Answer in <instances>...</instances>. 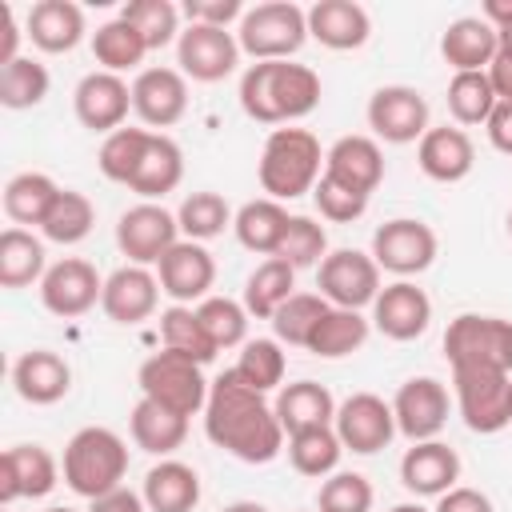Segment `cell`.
Instances as JSON below:
<instances>
[{
	"label": "cell",
	"instance_id": "obj_1",
	"mask_svg": "<svg viewBox=\"0 0 512 512\" xmlns=\"http://www.w3.org/2000/svg\"><path fill=\"white\" fill-rule=\"evenodd\" d=\"M204 436L244 464H268L284 448V428L276 420V408L264 400V392L244 384L236 368L220 372L208 388Z\"/></svg>",
	"mask_w": 512,
	"mask_h": 512
},
{
	"label": "cell",
	"instance_id": "obj_2",
	"mask_svg": "<svg viewBox=\"0 0 512 512\" xmlns=\"http://www.w3.org/2000/svg\"><path fill=\"white\" fill-rule=\"evenodd\" d=\"M320 76L308 64L260 60L240 76V108L256 124H292L316 112Z\"/></svg>",
	"mask_w": 512,
	"mask_h": 512
},
{
	"label": "cell",
	"instance_id": "obj_3",
	"mask_svg": "<svg viewBox=\"0 0 512 512\" xmlns=\"http://www.w3.org/2000/svg\"><path fill=\"white\" fill-rule=\"evenodd\" d=\"M260 188L268 192V200H296L304 192L316 188V180L324 176V152L320 140L308 128H272L256 164Z\"/></svg>",
	"mask_w": 512,
	"mask_h": 512
},
{
	"label": "cell",
	"instance_id": "obj_4",
	"mask_svg": "<svg viewBox=\"0 0 512 512\" xmlns=\"http://www.w3.org/2000/svg\"><path fill=\"white\" fill-rule=\"evenodd\" d=\"M60 468H64V484L76 496L96 500V496L120 488V480L128 472V444L112 428L88 424L64 444V464Z\"/></svg>",
	"mask_w": 512,
	"mask_h": 512
},
{
	"label": "cell",
	"instance_id": "obj_5",
	"mask_svg": "<svg viewBox=\"0 0 512 512\" xmlns=\"http://www.w3.org/2000/svg\"><path fill=\"white\" fill-rule=\"evenodd\" d=\"M136 384H140V396L156 400L160 408H168V412H176L184 420L196 416V412H204L208 388H212L204 380V364L192 360V356H184V352H172V348L152 352L140 364Z\"/></svg>",
	"mask_w": 512,
	"mask_h": 512
},
{
	"label": "cell",
	"instance_id": "obj_6",
	"mask_svg": "<svg viewBox=\"0 0 512 512\" xmlns=\"http://www.w3.org/2000/svg\"><path fill=\"white\" fill-rule=\"evenodd\" d=\"M444 356H448L452 372H460V368L512 372V320L460 312L456 320H448Z\"/></svg>",
	"mask_w": 512,
	"mask_h": 512
},
{
	"label": "cell",
	"instance_id": "obj_7",
	"mask_svg": "<svg viewBox=\"0 0 512 512\" xmlns=\"http://www.w3.org/2000/svg\"><path fill=\"white\" fill-rule=\"evenodd\" d=\"M236 40H240V52L252 56L256 64L260 60H288L308 40V12L292 0H264V4L244 12Z\"/></svg>",
	"mask_w": 512,
	"mask_h": 512
},
{
	"label": "cell",
	"instance_id": "obj_8",
	"mask_svg": "<svg viewBox=\"0 0 512 512\" xmlns=\"http://www.w3.org/2000/svg\"><path fill=\"white\" fill-rule=\"evenodd\" d=\"M452 388H456V408L472 432L492 436L512 424V372L460 368L452 372Z\"/></svg>",
	"mask_w": 512,
	"mask_h": 512
},
{
	"label": "cell",
	"instance_id": "obj_9",
	"mask_svg": "<svg viewBox=\"0 0 512 512\" xmlns=\"http://www.w3.org/2000/svg\"><path fill=\"white\" fill-rule=\"evenodd\" d=\"M436 252H440L436 232L424 220H412V216L384 220L372 232V260L380 264V272H392L400 280L428 272L432 260H436Z\"/></svg>",
	"mask_w": 512,
	"mask_h": 512
},
{
	"label": "cell",
	"instance_id": "obj_10",
	"mask_svg": "<svg viewBox=\"0 0 512 512\" xmlns=\"http://www.w3.org/2000/svg\"><path fill=\"white\" fill-rule=\"evenodd\" d=\"M316 284L332 308H356L360 312L364 304H376V296H380V264L372 260V252L336 248L320 260Z\"/></svg>",
	"mask_w": 512,
	"mask_h": 512
},
{
	"label": "cell",
	"instance_id": "obj_11",
	"mask_svg": "<svg viewBox=\"0 0 512 512\" xmlns=\"http://www.w3.org/2000/svg\"><path fill=\"white\" fill-rule=\"evenodd\" d=\"M368 128L384 144H420L428 124V100L412 84H384L368 96Z\"/></svg>",
	"mask_w": 512,
	"mask_h": 512
},
{
	"label": "cell",
	"instance_id": "obj_12",
	"mask_svg": "<svg viewBox=\"0 0 512 512\" xmlns=\"http://www.w3.org/2000/svg\"><path fill=\"white\" fill-rule=\"evenodd\" d=\"M180 240V224L176 212H168L164 204H132L128 212H120L116 220V248L128 256V264H160V256Z\"/></svg>",
	"mask_w": 512,
	"mask_h": 512
},
{
	"label": "cell",
	"instance_id": "obj_13",
	"mask_svg": "<svg viewBox=\"0 0 512 512\" xmlns=\"http://www.w3.org/2000/svg\"><path fill=\"white\" fill-rule=\"evenodd\" d=\"M176 64L184 76L196 84H216L236 72L240 64V40L228 28H208V24H188L176 40Z\"/></svg>",
	"mask_w": 512,
	"mask_h": 512
},
{
	"label": "cell",
	"instance_id": "obj_14",
	"mask_svg": "<svg viewBox=\"0 0 512 512\" xmlns=\"http://www.w3.org/2000/svg\"><path fill=\"white\" fill-rule=\"evenodd\" d=\"M100 296H104V280H100L96 264H88L80 256L56 260L40 280V304L60 320H76V316L92 312L100 304Z\"/></svg>",
	"mask_w": 512,
	"mask_h": 512
},
{
	"label": "cell",
	"instance_id": "obj_15",
	"mask_svg": "<svg viewBox=\"0 0 512 512\" xmlns=\"http://www.w3.org/2000/svg\"><path fill=\"white\" fill-rule=\"evenodd\" d=\"M332 428H336L344 452L372 456V452H380V448L392 444L396 416H392V404H384L376 392H352L344 404H336Z\"/></svg>",
	"mask_w": 512,
	"mask_h": 512
},
{
	"label": "cell",
	"instance_id": "obj_16",
	"mask_svg": "<svg viewBox=\"0 0 512 512\" xmlns=\"http://www.w3.org/2000/svg\"><path fill=\"white\" fill-rule=\"evenodd\" d=\"M392 416H396V432L408 436L412 444L436 440L440 428L448 424V388L436 376H412L396 388Z\"/></svg>",
	"mask_w": 512,
	"mask_h": 512
},
{
	"label": "cell",
	"instance_id": "obj_17",
	"mask_svg": "<svg viewBox=\"0 0 512 512\" xmlns=\"http://www.w3.org/2000/svg\"><path fill=\"white\" fill-rule=\"evenodd\" d=\"M72 108H76V120H80L84 128L112 136L116 128H124V120H128V112H132V84H128L124 76H116V72L96 68V72H88V76L76 84Z\"/></svg>",
	"mask_w": 512,
	"mask_h": 512
},
{
	"label": "cell",
	"instance_id": "obj_18",
	"mask_svg": "<svg viewBox=\"0 0 512 512\" xmlns=\"http://www.w3.org/2000/svg\"><path fill=\"white\" fill-rule=\"evenodd\" d=\"M156 280L160 292L172 296V304H192V300H208V288L216 284V260L204 244L196 240H176L160 264H156Z\"/></svg>",
	"mask_w": 512,
	"mask_h": 512
},
{
	"label": "cell",
	"instance_id": "obj_19",
	"mask_svg": "<svg viewBox=\"0 0 512 512\" xmlns=\"http://www.w3.org/2000/svg\"><path fill=\"white\" fill-rule=\"evenodd\" d=\"M432 324V300L424 288H416L412 280H396L384 284L376 304H372V328L396 344H408L416 336H424Z\"/></svg>",
	"mask_w": 512,
	"mask_h": 512
},
{
	"label": "cell",
	"instance_id": "obj_20",
	"mask_svg": "<svg viewBox=\"0 0 512 512\" xmlns=\"http://www.w3.org/2000/svg\"><path fill=\"white\" fill-rule=\"evenodd\" d=\"M132 112L148 128H172L188 112V76L180 68H140L132 80Z\"/></svg>",
	"mask_w": 512,
	"mask_h": 512
},
{
	"label": "cell",
	"instance_id": "obj_21",
	"mask_svg": "<svg viewBox=\"0 0 512 512\" xmlns=\"http://www.w3.org/2000/svg\"><path fill=\"white\" fill-rule=\"evenodd\" d=\"M60 468L52 460L48 448L40 444H12L0 456V504H16V500H40L56 488Z\"/></svg>",
	"mask_w": 512,
	"mask_h": 512
},
{
	"label": "cell",
	"instance_id": "obj_22",
	"mask_svg": "<svg viewBox=\"0 0 512 512\" xmlns=\"http://www.w3.org/2000/svg\"><path fill=\"white\" fill-rule=\"evenodd\" d=\"M324 176L360 192V196H372L384 180V152H380V140L376 136H340L328 152H324Z\"/></svg>",
	"mask_w": 512,
	"mask_h": 512
},
{
	"label": "cell",
	"instance_id": "obj_23",
	"mask_svg": "<svg viewBox=\"0 0 512 512\" xmlns=\"http://www.w3.org/2000/svg\"><path fill=\"white\" fill-rule=\"evenodd\" d=\"M156 304H160V280L140 264H124L104 280L100 308L112 324H140L156 312Z\"/></svg>",
	"mask_w": 512,
	"mask_h": 512
},
{
	"label": "cell",
	"instance_id": "obj_24",
	"mask_svg": "<svg viewBox=\"0 0 512 512\" xmlns=\"http://www.w3.org/2000/svg\"><path fill=\"white\" fill-rule=\"evenodd\" d=\"M460 480V456L444 440H420L400 456V484L412 496H444Z\"/></svg>",
	"mask_w": 512,
	"mask_h": 512
},
{
	"label": "cell",
	"instance_id": "obj_25",
	"mask_svg": "<svg viewBox=\"0 0 512 512\" xmlns=\"http://www.w3.org/2000/svg\"><path fill=\"white\" fill-rule=\"evenodd\" d=\"M308 36L332 52H352L372 36V16L356 0H316L308 8Z\"/></svg>",
	"mask_w": 512,
	"mask_h": 512
},
{
	"label": "cell",
	"instance_id": "obj_26",
	"mask_svg": "<svg viewBox=\"0 0 512 512\" xmlns=\"http://www.w3.org/2000/svg\"><path fill=\"white\" fill-rule=\"evenodd\" d=\"M416 160H420V172L436 184H456L472 172L476 164V148H472V136L464 128H428L416 144Z\"/></svg>",
	"mask_w": 512,
	"mask_h": 512
},
{
	"label": "cell",
	"instance_id": "obj_27",
	"mask_svg": "<svg viewBox=\"0 0 512 512\" xmlns=\"http://www.w3.org/2000/svg\"><path fill=\"white\" fill-rule=\"evenodd\" d=\"M12 388L28 404H56L72 388V368L52 348H32L12 364Z\"/></svg>",
	"mask_w": 512,
	"mask_h": 512
},
{
	"label": "cell",
	"instance_id": "obj_28",
	"mask_svg": "<svg viewBox=\"0 0 512 512\" xmlns=\"http://www.w3.org/2000/svg\"><path fill=\"white\" fill-rule=\"evenodd\" d=\"M24 36L40 52H72L84 40V8L72 0H36L24 20Z\"/></svg>",
	"mask_w": 512,
	"mask_h": 512
},
{
	"label": "cell",
	"instance_id": "obj_29",
	"mask_svg": "<svg viewBox=\"0 0 512 512\" xmlns=\"http://www.w3.org/2000/svg\"><path fill=\"white\" fill-rule=\"evenodd\" d=\"M496 48H500V36L484 16H460L440 36V56L456 72H484Z\"/></svg>",
	"mask_w": 512,
	"mask_h": 512
},
{
	"label": "cell",
	"instance_id": "obj_30",
	"mask_svg": "<svg viewBox=\"0 0 512 512\" xmlns=\"http://www.w3.org/2000/svg\"><path fill=\"white\" fill-rule=\"evenodd\" d=\"M180 180H184V152H180V144H176L172 136H164V132H152V140H148V148H144V160H140V168L132 172L128 188H132L136 196H144V200L156 204V200H164L168 192H176Z\"/></svg>",
	"mask_w": 512,
	"mask_h": 512
},
{
	"label": "cell",
	"instance_id": "obj_31",
	"mask_svg": "<svg viewBox=\"0 0 512 512\" xmlns=\"http://www.w3.org/2000/svg\"><path fill=\"white\" fill-rule=\"evenodd\" d=\"M140 496L148 512H192L200 504V476L184 460H160L148 468Z\"/></svg>",
	"mask_w": 512,
	"mask_h": 512
},
{
	"label": "cell",
	"instance_id": "obj_32",
	"mask_svg": "<svg viewBox=\"0 0 512 512\" xmlns=\"http://www.w3.org/2000/svg\"><path fill=\"white\" fill-rule=\"evenodd\" d=\"M276 420L284 428V436L292 432H304V428H324L336 420V400L324 384L316 380H296V384H284L276 392Z\"/></svg>",
	"mask_w": 512,
	"mask_h": 512
},
{
	"label": "cell",
	"instance_id": "obj_33",
	"mask_svg": "<svg viewBox=\"0 0 512 512\" xmlns=\"http://www.w3.org/2000/svg\"><path fill=\"white\" fill-rule=\"evenodd\" d=\"M288 220H292V216L284 212V204H280V200H268V196H260V200H248V204H240V212H236L232 228H236V240H240L248 252H260V256H276V252H280V244H284Z\"/></svg>",
	"mask_w": 512,
	"mask_h": 512
},
{
	"label": "cell",
	"instance_id": "obj_34",
	"mask_svg": "<svg viewBox=\"0 0 512 512\" xmlns=\"http://www.w3.org/2000/svg\"><path fill=\"white\" fill-rule=\"evenodd\" d=\"M128 432H132L136 448H144L152 456H172L184 444V436H188V420L168 412V408H160L156 400L140 396L132 416H128Z\"/></svg>",
	"mask_w": 512,
	"mask_h": 512
},
{
	"label": "cell",
	"instance_id": "obj_35",
	"mask_svg": "<svg viewBox=\"0 0 512 512\" xmlns=\"http://www.w3.org/2000/svg\"><path fill=\"white\" fill-rule=\"evenodd\" d=\"M368 332H372V320H364L356 308H328L320 316L316 332L308 336V352L324 356V360H340V356L360 352Z\"/></svg>",
	"mask_w": 512,
	"mask_h": 512
},
{
	"label": "cell",
	"instance_id": "obj_36",
	"mask_svg": "<svg viewBox=\"0 0 512 512\" xmlns=\"http://www.w3.org/2000/svg\"><path fill=\"white\" fill-rule=\"evenodd\" d=\"M296 292V268L284 264L280 256H268L264 264H256L244 280V308L256 320H272L276 308Z\"/></svg>",
	"mask_w": 512,
	"mask_h": 512
},
{
	"label": "cell",
	"instance_id": "obj_37",
	"mask_svg": "<svg viewBox=\"0 0 512 512\" xmlns=\"http://www.w3.org/2000/svg\"><path fill=\"white\" fill-rule=\"evenodd\" d=\"M56 196H60V184L52 176H44V172H20V176H12L4 184V212H8V220H16V228L20 224L40 228L48 220Z\"/></svg>",
	"mask_w": 512,
	"mask_h": 512
},
{
	"label": "cell",
	"instance_id": "obj_38",
	"mask_svg": "<svg viewBox=\"0 0 512 512\" xmlns=\"http://www.w3.org/2000/svg\"><path fill=\"white\" fill-rule=\"evenodd\" d=\"M48 264H44V244L24 232V228H4L0 232V284L4 288H28L36 280H44Z\"/></svg>",
	"mask_w": 512,
	"mask_h": 512
},
{
	"label": "cell",
	"instance_id": "obj_39",
	"mask_svg": "<svg viewBox=\"0 0 512 512\" xmlns=\"http://www.w3.org/2000/svg\"><path fill=\"white\" fill-rule=\"evenodd\" d=\"M152 48L144 44V36L128 24V20H108V24H100L96 32H92V56H96V64L104 68V72H132V68H140L144 64V56H148Z\"/></svg>",
	"mask_w": 512,
	"mask_h": 512
},
{
	"label": "cell",
	"instance_id": "obj_40",
	"mask_svg": "<svg viewBox=\"0 0 512 512\" xmlns=\"http://www.w3.org/2000/svg\"><path fill=\"white\" fill-rule=\"evenodd\" d=\"M340 456H344V444H340V436H336L332 424H324V428H304V432H292V436H288V464H292L300 476L324 480V476L336 472Z\"/></svg>",
	"mask_w": 512,
	"mask_h": 512
},
{
	"label": "cell",
	"instance_id": "obj_41",
	"mask_svg": "<svg viewBox=\"0 0 512 512\" xmlns=\"http://www.w3.org/2000/svg\"><path fill=\"white\" fill-rule=\"evenodd\" d=\"M232 220H236V216H232L228 200H224L220 192H208V188H204V192H188V196L180 200V208H176V224H180L184 240H196V244L220 236Z\"/></svg>",
	"mask_w": 512,
	"mask_h": 512
},
{
	"label": "cell",
	"instance_id": "obj_42",
	"mask_svg": "<svg viewBox=\"0 0 512 512\" xmlns=\"http://www.w3.org/2000/svg\"><path fill=\"white\" fill-rule=\"evenodd\" d=\"M160 340H164V348L184 352V356H192L200 364L216 360V344L204 332V324H200L192 304H172V308L160 312Z\"/></svg>",
	"mask_w": 512,
	"mask_h": 512
},
{
	"label": "cell",
	"instance_id": "obj_43",
	"mask_svg": "<svg viewBox=\"0 0 512 512\" xmlns=\"http://www.w3.org/2000/svg\"><path fill=\"white\" fill-rule=\"evenodd\" d=\"M496 92H492V80L488 72H456L448 80V112L456 124L472 128V124H488L492 108H496Z\"/></svg>",
	"mask_w": 512,
	"mask_h": 512
},
{
	"label": "cell",
	"instance_id": "obj_44",
	"mask_svg": "<svg viewBox=\"0 0 512 512\" xmlns=\"http://www.w3.org/2000/svg\"><path fill=\"white\" fill-rule=\"evenodd\" d=\"M92 224H96L92 200H88L84 192H76V188H60V196H56L48 220L40 224V232H44V240H52V244H80V240L92 232Z\"/></svg>",
	"mask_w": 512,
	"mask_h": 512
},
{
	"label": "cell",
	"instance_id": "obj_45",
	"mask_svg": "<svg viewBox=\"0 0 512 512\" xmlns=\"http://www.w3.org/2000/svg\"><path fill=\"white\" fill-rule=\"evenodd\" d=\"M328 308H332V304H328L320 292H292V296L276 308V316H272L276 340H280V344H292V348H308V336L316 332V324H320V316H324Z\"/></svg>",
	"mask_w": 512,
	"mask_h": 512
},
{
	"label": "cell",
	"instance_id": "obj_46",
	"mask_svg": "<svg viewBox=\"0 0 512 512\" xmlns=\"http://www.w3.org/2000/svg\"><path fill=\"white\" fill-rule=\"evenodd\" d=\"M52 88V76L40 60L32 56H20L12 60L8 68H0V104L12 108V112H24V108H36Z\"/></svg>",
	"mask_w": 512,
	"mask_h": 512
},
{
	"label": "cell",
	"instance_id": "obj_47",
	"mask_svg": "<svg viewBox=\"0 0 512 512\" xmlns=\"http://www.w3.org/2000/svg\"><path fill=\"white\" fill-rule=\"evenodd\" d=\"M236 376L244 384H252L256 392H272L284 384V352H280V340H268V336H256V340H244L240 344V360L232 364Z\"/></svg>",
	"mask_w": 512,
	"mask_h": 512
},
{
	"label": "cell",
	"instance_id": "obj_48",
	"mask_svg": "<svg viewBox=\"0 0 512 512\" xmlns=\"http://www.w3.org/2000/svg\"><path fill=\"white\" fill-rule=\"evenodd\" d=\"M120 20H128L152 52L180 40V32H184L180 28V8L172 0H132V4L120 8Z\"/></svg>",
	"mask_w": 512,
	"mask_h": 512
},
{
	"label": "cell",
	"instance_id": "obj_49",
	"mask_svg": "<svg viewBox=\"0 0 512 512\" xmlns=\"http://www.w3.org/2000/svg\"><path fill=\"white\" fill-rule=\"evenodd\" d=\"M148 140H152L148 128H116V132L104 136V144H100V156H96L100 172H104L112 184H128L132 172H136L140 160H144Z\"/></svg>",
	"mask_w": 512,
	"mask_h": 512
},
{
	"label": "cell",
	"instance_id": "obj_50",
	"mask_svg": "<svg viewBox=\"0 0 512 512\" xmlns=\"http://www.w3.org/2000/svg\"><path fill=\"white\" fill-rule=\"evenodd\" d=\"M196 316H200L204 332L212 336L216 352L236 348V344L248 340V308L236 304V300H228V296H208V300H200V304H196Z\"/></svg>",
	"mask_w": 512,
	"mask_h": 512
},
{
	"label": "cell",
	"instance_id": "obj_51",
	"mask_svg": "<svg viewBox=\"0 0 512 512\" xmlns=\"http://www.w3.org/2000/svg\"><path fill=\"white\" fill-rule=\"evenodd\" d=\"M284 264H292L296 272L300 268H320V260L328 256V232L324 224H316L312 216H292L288 220V232H284V244L276 252Z\"/></svg>",
	"mask_w": 512,
	"mask_h": 512
},
{
	"label": "cell",
	"instance_id": "obj_52",
	"mask_svg": "<svg viewBox=\"0 0 512 512\" xmlns=\"http://www.w3.org/2000/svg\"><path fill=\"white\" fill-rule=\"evenodd\" d=\"M372 500H376V492H372L368 476H360V472H332V476H324V484L316 492L320 512H372Z\"/></svg>",
	"mask_w": 512,
	"mask_h": 512
},
{
	"label": "cell",
	"instance_id": "obj_53",
	"mask_svg": "<svg viewBox=\"0 0 512 512\" xmlns=\"http://www.w3.org/2000/svg\"><path fill=\"white\" fill-rule=\"evenodd\" d=\"M312 200H316L320 216L332 220V224H352V220H360L368 212V196H360V192H352V188H344V184H336L328 176L316 180Z\"/></svg>",
	"mask_w": 512,
	"mask_h": 512
},
{
	"label": "cell",
	"instance_id": "obj_54",
	"mask_svg": "<svg viewBox=\"0 0 512 512\" xmlns=\"http://www.w3.org/2000/svg\"><path fill=\"white\" fill-rule=\"evenodd\" d=\"M188 16V24H208V28H228L232 20H244V4L240 0H184L180 8Z\"/></svg>",
	"mask_w": 512,
	"mask_h": 512
},
{
	"label": "cell",
	"instance_id": "obj_55",
	"mask_svg": "<svg viewBox=\"0 0 512 512\" xmlns=\"http://www.w3.org/2000/svg\"><path fill=\"white\" fill-rule=\"evenodd\" d=\"M432 512H496L492 500L480 492V488H448L444 496H436V508Z\"/></svg>",
	"mask_w": 512,
	"mask_h": 512
},
{
	"label": "cell",
	"instance_id": "obj_56",
	"mask_svg": "<svg viewBox=\"0 0 512 512\" xmlns=\"http://www.w3.org/2000/svg\"><path fill=\"white\" fill-rule=\"evenodd\" d=\"M20 24H16V12L12 4H0V68H8L12 60H20Z\"/></svg>",
	"mask_w": 512,
	"mask_h": 512
},
{
	"label": "cell",
	"instance_id": "obj_57",
	"mask_svg": "<svg viewBox=\"0 0 512 512\" xmlns=\"http://www.w3.org/2000/svg\"><path fill=\"white\" fill-rule=\"evenodd\" d=\"M484 128H488L492 148L504 152V156H512V100H500V104L492 108V116H488Z\"/></svg>",
	"mask_w": 512,
	"mask_h": 512
},
{
	"label": "cell",
	"instance_id": "obj_58",
	"mask_svg": "<svg viewBox=\"0 0 512 512\" xmlns=\"http://www.w3.org/2000/svg\"><path fill=\"white\" fill-rule=\"evenodd\" d=\"M88 512H148V504H144V496H140V492H132V488H124V484H120V488H112V492L96 496Z\"/></svg>",
	"mask_w": 512,
	"mask_h": 512
},
{
	"label": "cell",
	"instance_id": "obj_59",
	"mask_svg": "<svg viewBox=\"0 0 512 512\" xmlns=\"http://www.w3.org/2000/svg\"><path fill=\"white\" fill-rule=\"evenodd\" d=\"M484 72H488V80H492L496 100H512V52H508V48H496V56H492V64H488Z\"/></svg>",
	"mask_w": 512,
	"mask_h": 512
},
{
	"label": "cell",
	"instance_id": "obj_60",
	"mask_svg": "<svg viewBox=\"0 0 512 512\" xmlns=\"http://www.w3.org/2000/svg\"><path fill=\"white\" fill-rule=\"evenodd\" d=\"M480 16H484L496 32H504V28H512V0H488Z\"/></svg>",
	"mask_w": 512,
	"mask_h": 512
},
{
	"label": "cell",
	"instance_id": "obj_61",
	"mask_svg": "<svg viewBox=\"0 0 512 512\" xmlns=\"http://www.w3.org/2000/svg\"><path fill=\"white\" fill-rule=\"evenodd\" d=\"M224 512H268L264 504H256V500H236V504H228Z\"/></svg>",
	"mask_w": 512,
	"mask_h": 512
},
{
	"label": "cell",
	"instance_id": "obj_62",
	"mask_svg": "<svg viewBox=\"0 0 512 512\" xmlns=\"http://www.w3.org/2000/svg\"><path fill=\"white\" fill-rule=\"evenodd\" d=\"M388 512H432V508H420V504H396V508H388Z\"/></svg>",
	"mask_w": 512,
	"mask_h": 512
},
{
	"label": "cell",
	"instance_id": "obj_63",
	"mask_svg": "<svg viewBox=\"0 0 512 512\" xmlns=\"http://www.w3.org/2000/svg\"><path fill=\"white\" fill-rule=\"evenodd\" d=\"M44 512H76V508H44Z\"/></svg>",
	"mask_w": 512,
	"mask_h": 512
},
{
	"label": "cell",
	"instance_id": "obj_64",
	"mask_svg": "<svg viewBox=\"0 0 512 512\" xmlns=\"http://www.w3.org/2000/svg\"><path fill=\"white\" fill-rule=\"evenodd\" d=\"M508 236H512V212H508Z\"/></svg>",
	"mask_w": 512,
	"mask_h": 512
}]
</instances>
